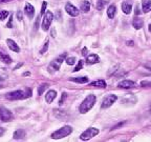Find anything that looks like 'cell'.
<instances>
[{"label": "cell", "instance_id": "6da1fadb", "mask_svg": "<svg viewBox=\"0 0 151 142\" xmlns=\"http://www.w3.org/2000/svg\"><path fill=\"white\" fill-rule=\"evenodd\" d=\"M96 100H97V98H96V96H94V95H92V94L88 95L87 97H86L84 100H83V102L81 103L80 107H79L80 113L85 114V113H87L88 110H90L91 108L94 107V104H96Z\"/></svg>", "mask_w": 151, "mask_h": 142}, {"label": "cell", "instance_id": "7a4b0ae2", "mask_svg": "<svg viewBox=\"0 0 151 142\" xmlns=\"http://www.w3.org/2000/svg\"><path fill=\"white\" fill-rule=\"evenodd\" d=\"M28 91V88H26V91H22V90H17V91H13L11 93H7L5 95V98L9 99V100H21V99H25L31 96V93H27L26 92Z\"/></svg>", "mask_w": 151, "mask_h": 142}, {"label": "cell", "instance_id": "3957f363", "mask_svg": "<svg viewBox=\"0 0 151 142\" xmlns=\"http://www.w3.org/2000/svg\"><path fill=\"white\" fill-rule=\"evenodd\" d=\"M72 132V127L69 125H65V126H62L61 129H59L58 131H56V132H53V134H51V138L53 139H62L64 138V137H66V136L70 135Z\"/></svg>", "mask_w": 151, "mask_h": 142}, {"label": "cell", "instance_id": "277c9868", "mask_svg": "<svg viewBox=\"0 0 151 142\" xmlns=\"http://www.w3.org/2000/svg\"><path fill=\"white\" fill-rule=\"evenodd\" d=\"M53 14L50 11L45 13V15H44V18H43V21H42V30L45 32H47L49 30L50 28V24H51V22H53Z\"/></svg>", "mask_w": 151, "mask_h": 142}, {"label": "cell", "instance_id": "5b68a950", "mask_svg": "<svg viewBox=\"0 0 151 142\" xmlns=\"http://www.w3.org/2000/svg\"><path fill=\"white\" fill-rule=\"evenodd\" d=\"M98 134H99V129H94V127H89V129H87L86 131L82 133L81 136H80V139L84 140V141H87L89 139L94 138V136H97Z\"/></svg>", "mask_w": 151, "mask_h": 142}, {"label": "cell", "instance_id": "8992f818", "mask_svg": "<svg viewBox=\"0 0 151 142\" xmlns=\"http://www.w3.org/2000/svg\"><path fill=\"white\" fill-rule=\"evenodd\" d=\"M116 100H118V97H116V95H113V94L108 95V96H106V97L103 99V101H102V104H101V108H102V110L108 108V107L111 106V105H112V104L114 103Z\"/></svg>", "mask_w": 151, "mask_h": 142}, {"label": "cell", "instance_id": "52a82bcc", "mask_svg": "<svg viewBox=\"0 0 151 142\" xmlns=\"http://www.w3.org/2000/svg\"><path fill=\"white\" fill-rule=\"evenodd\" d=\"M14 116H13V113L9 110H7L6 107L1 106L0 107V119L2 122H9V121H12Z\"/></svg>", "mask_w": 151, "mask_h": 142}, {"label": "cell", "instance_id": "ba28073f", "mask_svg": "<svg viewBox=\"0 0 151 142\" xmlns=\"http://www.w3.org/2000/svg\"><path fill=\"white\" fill-rule=\"evenodd\" d=\"M66 54H62L61 56H59L58 58H56L55 60H53V62L50 63L49 65V72H56V71H59L60 66L62 64L63 60L65 59Z\"/></svg>", "mask_w": 151, "mask_h": 142}, {"label": "cell", "instance_id": "9c48e42d", "mask_svg": "<svg viewBox=\"0 0 151 142\" xmlns=\"http://www.w3.org/2000/svg\"><path fill=\"white\" fill-rule=\"evenodd\" d=\"M65 12L68 14L69 16H71V17H77L79 16V9L76 7L75 5H72L71 3H66L65 5Z\"/></svg>", "mask_w": 151, "mask_h": 142}, {"label": "cell", "instance_id": "30bf717a", "mask_svg": "<svg viewBox=\"0 0 151 142\" xmlns=\"http://www.w3.org/2000/svg\"><path fill=\"white\" fill-rule=\"evenodd\" d=\"M135 82L131 81V80H123L118 84L119 88H125V90H129V88H134L135 87Z\"/></svg>", "mask_w": 151, "mask_h": 142}, {"label": "cell", "instance_id": "8fae6325", "mask_svg": "<svg viewBox=\"0 0 151 142\" xmlns=\"http://www.w3.org/2000/svg\"><path fill=\"white\" fill-rule=\"evenodd\" d=\"M121 102H122V104H134L136 102V97L134 95H127V96L122 98Z\"/></svg>", "mask_w": 151, "mask_h": 142}, {"label": "cell", "instance_id": "7c38bea8", "mask_svg": "<svg viewBox=\"0 0 151 142\" xmlns=\"http://www.w3.org/2000/svg\"><path fill=\"white\" fill-rule=\"evenodd\" d=\"M24 12L27 17L33 18L35 15V7L31 5V3H26V4H25V7H24Z\"/></svg>", "mask_w": 151, "mask_h": 142}, {"label": "cell", "instance_id": "4fadbf2b", "mask_svg": "<svg viewBox=\"0 0 151 142\" xmlns=\"http://www.w3.org/2000/svg\"><path fill=\"white\" fill-rule=\"evenodd\" d=\"M6 44H7V46L9 47V50H13V52H16V53H19L20 52V47L17 45L15 41L12 40V39H7L6 40Z\"/></svg>", "mask_w": 151, "mask_h": 142}, {"label": "cell", "instance_id": "5bb4252c", "mask_svg": "<svg viewBox=\"0 0 151 142\" xmlns=\"http://www.w3.org/2000/svg\"><path fill=\"white\" fill-rule=\"evenodd\" d=\"M57 97V92L55 90H49L47 92V94L45 95V100L48 102V103H51Z\"/></svg>", "mask_w": 151, "mask_h": 142}, {"label": "cell", "instance_id": "9a60e30c", "mask_svg": "<svg viewBox=\"0 0 151 142\" xmlns=\"http://www.w3.org/2000/svg\"><path fill=\"white\" fill-rule=\"evenodd\" d=\"M99 61H100V58H99L97 54H90L86 58V62L88 64H94V63H98Z\"/></svg>", "mask_w": 151, "mask_h": 142}, {"label": "cell", "instance_id": "2e32d148", "mask_svg": "<svg viewBox=\"0 0 151 142\" xmlns=\"http://www.w3.org/2000/svg\"><path fill=\"white\" fill-rule=\"evenodd\" d=\"M143 24H144V21L143 19L138 18V17H134L133 18V21H132V25L135 30H140V28H143Z\"/></svg>", "mask_w": 151, "mask_h": 142}, {"label": "cell", "instance_id": "e0dca14e", "mask_svg": "<svg viewBox=\"0 0 151 142\" xmlns=\"http://www.w3.org/2000/svg\"><path fill=\"white\" fill-rule=\"evenodd\" d=\"M151 9V0H143L142 1V11L143 13H148Z\"/></svg>", "mask_w": 151, "mask_h": 142}, {"label": "cell", "instance_id": "ac0fdd59", "mask_svg": "<svg viewBox=\"0 0 151 142\" xmlns=\"http://www.w3.org/2000/svg\"><path fill=\"white\" fill-rule=\"evenodd\" d=\"M122 9H123V13H124V14L128 15V14H130L132 11V5L129 2H126L125 1V2L122 3Z\"/></svg>", "mask_w": 151, "mask_h": 142}, {"label": "cell", "instance_id": "d6986e66", "mask_svg": "<svg viewBox=\"0 0 151 142\" xmlns=\"http://www.w3.org/2000/svg\"><path fill=\"white\" fill-rule=\"evenodd\" d=\"M0 60H2V62L6 63V64H9L12 63V58L7 55V54H4L2 50H0Z\"/></svg>", "mask_w": 151, "mask_h": 142}, {"label": "cell", "instance_id": "ffe728a7", "mask_svg": "<svg viewBox=\"0 0 151 142\" xmlns=\"http://www.w3.org/2000/svg\"><path fill=\"white\" fill-rule=\"evenodd\" d=\"M80 9H81L82 12H84V13L89 12V9H90V3H89V1H87V0H84V1L81 3V5H80Z\"/></svg>", "mask_w": 151, "mask_h": 142}, {"label": "cell", "instance_id": "44dd1931", "mask_svg": "<svg viewBox=\"0 0 151 142\" xmlns=\"http://www.w3.org/2000/svg\"><path fill=\"white\" fill-rule=\"evenodd\" d=\"M70 81L72 82H77V83H81V84H84V83H87L88 78L87 77H76V78H70Z\"/></svg>", "mask_w": 151, "mask_h": 142}, {"label": "cell", "instance_id": "7402d4cb", "mask_svg": "<svg viewBox=\"0 0 151 142\" xmlns=\"http://www.w3.org/2000/svg\"><path fill=\"white\" fill-rule=\"evenodd\" d=\"M116 13V7L114 5H110L109 7L107 9V16H108L110 19L114 18Z\"/></svg>", "mask_w": 151, "mask_h": 142}, {"label": "cell", "instance_id": "603a6c76", "mask_svg": "<svg viewBox=\"0 0 151 142\" xmlns=\"http://www.w3.org/2000/svg\"><path fill=\"white\" fill-rule=\"evenodd\" d=\"M24 137H25V132L23 129H17V131L14 133V139H16V140L23 139Z\"/></svg>", "mask_w": 151, "mask_h": 142}, {"label": "cell", "instance_id": "cb8c5ba5", "mask_svg": "<svg viewBox=\"0 0 151 142\" xmlns=\"http://www.w3.org/2000/svg\"><path fill=\"white\" fill-rule=\"evenodd\" d=\"M91 86H97V87H102L105 88L106 87V82L104 80H97V81H94L90 83Z\"/></svg>", "mask_w": 151, "mask_h": 142}, {"label": "cell", "instance_id": "d4e9b609", "mask_svg": "<svg viewBox=\"0 0 151 142\" xmlns=\"http://www.w3.org/2000/svg\"><path fill=\"white\" fill-rule=\"evenodd\" d=\"M48 87V84L47 83H43V84H41L39 87H38V94L39 95H42L45 92V90Z\"/></svg>", "mask_w": 151, "mask_h": 142}, {"label": "cell", "instance_id": "484cf974", "mask_svg": "<svg viewBox=\"0 0 151 142\" xmlns=\"http://www.w3.org/2000/svg\"><path fill=\"white\" fill-rule=\"evenodd\" d=\"M104 5H105V1L103 0H99L97 3V9L98 11H102L104 9Z\"/></svg>", "mask_w": 151, "mask_h": 142}, {"label": "cell", "instance_id": "4316f807", "mask_svg": "<svg viewBox=\"0 0 151 142\" xmlns=\"http://www.w3.org/2000/svg\"><path fill=\"white\" fill-rule=\"evenodd\" d=\"M66 63L68 64V65H73L76 63V57H69L66 59Z\"/></svg>", "mask_w": 151, "mask_h": 142}, {"label": "cell", "instance_id": "83f0119b", "mask_svg": "<svg viewBox=\"0 0 151 142\" xmlns=\"http://www.w3.org/2000/svg\"><path fill=\"white\" fill-rule=\"evenodd\" d=\"M141 86H143V87H150L151 81H149V80H143V81H141Z\"/></svg>", "mask_w": 151, "mask_h": 142}, {"label": "cell", "instance_id": "f1b7e54d", "mask_svg": "<svg viewBox=\"0 0 151 142\" xmlns=\"http://www.w3.org/2000/svg\"><path fill=\"white\" fill-rule=\"evenodd\" d=\"M9 16V12L7 11H1L0 12V20H4Z\"/></svg>", "mask_w": 151, "mask_h": 142}, {"label": "cell", "instance_id": "f546056e", "mask_svg": "<svg viewBox=\"0 0 151 142\" xmlns=\"http://www.w3.org/2000/svg\"><path fill=\"white\" fill-rule=\"evenodd\" d=\"M82 66H83V61L82 60H79V62H78V65L76 66V69H73V72H79L80 69H82Z\"/></svg>", "mask_w": 151, "mask_h": 142}, {"label": "cell", "instance_id": "4dcf8cb0", "mask_svg": "<svg viewBox=\"0 0 151 142\" xmlns=\"http://www.w3.org/2000/svg\"><path fill=\"white\" fill-rule=\"evenodd\" d=\"M46 6H47L46 1H44L43 4H42V7H41V12H40L41 15H44V14H45V11H46Z\"/></svg>", "mask_w": 151, "mask_h": 142}, {"label": "cell", "instance_id": "1f68e13d", "mask_svg": "<svg viewBox=\"0 0 151 142\" xmlns=\"http://www.w3.org/2000/svg\"><path fill=\"white\" fill-rule=\"evenodd\" d=\"M47 50H48V41H46V42H45V44H44V46L41 48L40 54H44Z\"/></svg>", "mask_w": 151, "mask_h": 142}, {"label": "cell", "instance_id": "d6a6232c", "mask_svg": "<svg viewBox=\"0 0 151 142\" xmlns=\"http://www.w3.org/2000/svg\"><path fill=\"white\" fill-rule=\"evenodd\" d=\"M6 26H7V28H13V16L12 15H11V17H9V22H7Z\"/></svg>", "mask_w": 151, "mask_h": 142}, {"label": "cell", "instance_id": "836d02e7", "mask_svg": "<svg viewBox=\"0 0 151 142\" xmlns=\"http://www.w3.org/2000/svg\"><path fill=\"white\" fill-rule=\"evenodd\" d=\"M66 98V93H63L62 95V98H61V100L59 101V104L61 105V104H63V101H64V99Z\"/></svg>", "mask_w": 151, "mask_h": 142}, {"label": "cell", "instance_id": "e575fe53", "mask_svg": "<svg viewBox=\"0 0 151 142\" xmlns=\"http://www.w3.org/2000/svg\"><path fill=\"white\" fill-rule=\"evenodd\" d=\"M39 21H40V18L38 17V18H37V20H36V24H35V30H37V28H38V26H39Z\"/></svg>", "mask_w": 151, "mask_h": 142}, {"label": "cell", "instance_id": "d590c367", "mask_svg": "<svg viewBox=\"0 0 151 142\" xmlns=\"http://www.w3.org/2000/svg\"><path fill=\"white\" fill-rule=\"evenodd\" d=\"M17 17H18L19 20H22V13L21 12H17Z\"/></svg>", "mask_w": 151, "mask_h": 142}, {"label": "cell", "instance_id": "8d00e7d4", "mask_svg": "<svg viewBox=\"0 0 151 142\" xmlns=\"http://www.w3.org/2000/svg\"><path fill=\"white\" fill-rule=\"evenodd\" d=\"M145 67H146L147 69H149V71H151V64H146Z\"/></svg>", "mask_w": 151, "mask_h": 142}, {"label": "cell", "instance_id": "74e56055", "mask_svg": "<svg viewBox=\"0 0 151 142\" xmlns=\"http://www.w3.org/2000/svg\"><path fill=\"white\" fill-rule=\"evenodd\" d=\"M3 133H4V129H3L2 127H0V136H2Z\"/></svg>", "mask_w": 151, "mask_h": 142}, {"label": "cell", "instance_id": "f35d334b", "mask_svg": "<svg viewBox=\"0 0 151 142\" xmlns=\"http://www.w3.org/2000/svg\"><path fill=\"white\" fill-rule=\"evenodd\" d=\"M86 48H83V50H82V54H83V55H85V54H86Z\"/></svg>", "mask_w": 151, "mask_h": 142}, {"label": "cell", "instance_id": "ab89813d", "mask_svg": "<svg viewBox=\"0 0 151 142\" xmlns=\"http://www.w3.org/2000/svg\"><path fill=\"white\" fill-rule=\"evenodd\" d=\"M127 44H128V45H133V42H132V41H128Z\"/></svg>", "mask_w": 151, "mask_h": 142}, {"label": "cell", "instance_id": "60d3db41", "mask_svg": "<svg viewBox=\"0 0 151 142\" xmlns=\"http://www.w3.org/2000/svg\"><path fill=\"white\" fill-rule=\"evenodd\" d=\"M21 65H22V63H20V64H18V65L16 66V67H15V69H18V67H20V66H21Z\"/></svg>", "mask_w": 151, "mask_h": 142}, {"label": "cell", "instance_id": "b9f144b4", "mask_svg": "<svg viewBox=\"0 0 151 142\" xmlns=\"http://www.w3.org/2000/svg\"><path fill=\"white\" fill-rule=\"evenodd\" d=\"M148 30H149V32H150V33H151V23H150V24H149V28H148Z\"/></svg>", "mask_w": 151, "mask_h": 142}, {"label": "cell", "instance_id": "7bdbcfd3", "mask_svg": "<svg viewBox=\"0 0 151 142\" xmlns=\"http://www.w3.org/2000/svg\"><path fill=\"white\" fill-rule=\"evenodd\" d=\"M7 1H9V0H1V2H7Z\"/></svg>", "mask_w": 151, "mask_h": 142}, {"label": "cell", "instance_id": "ee69618b", "mask_svg": "<svg viewBox=\"0 0 151 142\" xmlns=\"http://www.w3.org/2000/svg\"><path fill=\"white\" fill-rule=\"evenodd\" d=\"M3 87V85H1V84H0V88H2Z\"/></svg>", "mask_w": 151, "mask_h": 142}, {"label": "cell", "instance_id": "f6af8a7d", "mask_svg": "<svg viewBox=\"0 0 151 142\" xmlns=\"http://www.w3.org/2000/svg\"><path fill=\"white\" fill-rule=\"evenodd\" d=\"M150 113H151V104H150Z\"/></svg>", "mask_w": 151, "mask_h": 142}]
</instances>
